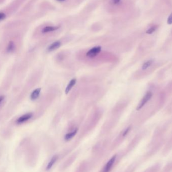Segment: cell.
I'll return each mask as SVG.
<instances>
[{
	"label": "cell",
	"mask_w": 172,
	"mask_h": 172,
	"mask_svg": "<svg viewBox=\"0 0 172 172\" xmlns=\"http://www.w3.org/2000/svg\"><path fill=\"white\" fill-rule=\"evenodd\" d=\"M58 155H55V156H53L52 158L50 159V160L47 165V168H46L47 170H50L53 167V165L55 164L56 162L58 160Z\"/></svg>",
	"instance_id": "obj_6"
},
{
	"label": "cell",
	"mask_w": 172,
	"mask_h": 172,
	"mask_svg": "<svg viewBox=\"0 0 172 172\" xmlns=\"http://www.w3.org/2000/svg\"><path fill=\"white\" fill-rule=\"evenodd\" d=\"M78 132V129H74V130L71 131V133H69L65 136V139L66 141H69L72 139L74 136H76L77 133Z\"/></svg>",
	"instance_id": "obj_11"
},
{
	"label": "cell",
	"mask_w": 172,
	"mask_h": 172,
	"mask_svg": "<svg viewBox=\"0 0 172 172\" xmlns=\"http://www.w3.org/2000/svg\"><path fill=\"white\" fill-rule=\"evenodd\" d=\"M40 91H41V88H37V89L34 90L30 95L31 100L32 101H34L35 100L37 99L38 98V97L39 96Z\"/></svg>",
	"instance_id": "obj_8"
},
{
	"label": "cell",
	"mask_w": 172,
	"mask_h": 172,
	"mask_svg": "<svg viewBox=\"0 0 172 172\" xmlns=\"http://www.w3.org/2000/svg\"><path fill=\"white\" fill-rule=\"evenodd\" d=\"M117 156V155H115L112 156L108 161L107 163L105 165L104 167L103 168L101 172H110L112 170L113 168L114 167V165L116 162Z\"/></svg>",
	"instance_id": "obj_2"
},
{
	"label": "cell",
	"mask_w": 172,
	"mask_h": 172,
	"mask_svg": "<svg viewBox=\"0 0 172 172\" xmlns=\"http://www.w3.org/2000/svg\"><path fill=\"white\" fill-rule=\"evenodd\" d=\"M112 1L114 4H117L119 3L121 0H112Z\"/></svg>",
	"instance_id": "obj_18"
},
{
	"label": "cell",
	"mask_w": 172,
	"mask_h": 172,
	"mask_svg": "<svg viewBox=\"0 0 172 172\" xmlns=\"http://www.w3.org/2000/svg\"><path fill=\"white\" fill-rule=\"evenodd\" d=\"M76 156L75 155H74L73 156H71L69 159H68L66 160V162H65V164H63V168L66 169V168H68V167H69L70 165H71V164L73 163V162L74 161V160L76 159Z\"/></svg>",
	"instance_id": "obj_10"
},
{
	"label": "cell",
	"mask_w": 172,
	"mask_h": 172,
	"mask_svg": "<svg viewBox=\"0 0 172 172\" xmlns=\"http://www.w3.org/2000/svg\"><path fill=\"white\" fill-rule=\"evenodd\" d=\"M101 47H95L88 51V52L87 53V56L89 58H93L95 57L96 55H97L98 53H99L101 51Z\"/></svg>",
	"instance_id": "obj_4"
},
{
	"label": "cell",
	"mask_w": 172,
	"mask_h": 172,
	"mask_svg": "<svg viewBox=\"0 0 172 172\" xmlns=\"http://www.w3.org/2000/svg\"><path fill=\"white\" fill-rule=\"evenodd\" d=\"M168 24H172V13L171 14V15H170V16L169 17V18L168 19L167 21Z\"/></svg>",
	"instance_id": "obj_17"
},
{
	"label": "cell",
	"mask_w": 172,
	"mask_h": 172,
	"mask_svg": "<svg viewBox=\"0 0 172 172\" xmlns=\"http://www.w3.org/2000/svg\"><path fill=\"white\" fill-rule=\"evenodd\" d=\"M15 47H16V45H15V42L14 41L11 40L8 43L7 47H6V51L8 53H12L15 50Z\"/></svg>",
	"instance_id": "obj_7"
},
{
	"label": "cell",
	"mask_w": 172,
	"mask_h": 172,
	"mask_svg": "<svg viewBox=\"0 0 172 172\" xmlns=\"http://www.w3.org/2000/svg\"><path fill=\"white\" fill-rule=\"evenodd\" d=\"M61 42L60 41H57V42H53L51 45H50V47H48V51H53V50L58 49L61 46Z\"/></svg>",
	"instance_id": "obj_9"
},
{
	"label": "cell",
	"mask_w": 172,
	"mask_h": 172,
	"mask_svg": "<svg viewBox=\"0 0 172 172\" xmlns=\"http://www.w3.org/2000/svg\"><path fill=\"white\" fill-rule=\"evenodd\" d=\"M130 130V127H128L127 129H125V130H124V132H123V133L122 137H125V136H127L128 133H129Z\"/></svg>",
	"instance_id": "obj_16"
},
{
	"label": "cell",
	"mask_w": 172,
	"mask_h": 172,
	"mask_svg": "<svg viewBox=\"0 0 172 172\" xmlns=\"http://www.w3.org/2000/svg\"><path fill=\"white\" fill-rule=\"evenodd\" d=\"M4 99V97L3 96H0V103Z\"/></svg>",
	"instance_id": "obj_19"
},
{
	"label": "cell",
	"mask_w": 172,
	"mask_h": 172,
	"mask_svg": "<svg viewBox=\"0 0 172 172\" xmlns=\"http://www.w3.org/2000/svg\"><path fill=\"white\" fill-rule=\"evenodd\" d=\"M60 28L59 26H47L45 27L42 30V32L43 33H47L50 32L54 31L55 30H58Z\"/></svg>",
	"instance_id": "obj_13"
},
{
	"label": "cell",
	"mask_w": 172,
	"mask_h": 172,
	"mask_svg": "<svg viewBox=\"0 0 172 172\" xmlns=\"http://www.w3.org/2000/svg\"><path fill=\"white\" fill-rule=\"evenodd\" d=\"M5 0H0V4H2L3 2H4Z\"/></svg>",
	"instance_id": "obj_20"
},
{
	"label": "cell",
	"mask_w": 172,
	"mask_h": 172,
	"mask_svg": "<svg viewBox=\"0 0 172 172\" xmlns=\"http://www.w3.org/2000/svg\"><path fill=\"white\" fill-rule=\"evenodd\" d=\"M152 63H153V61L152 60H148L146 63H144V65H142V70H146L149 67H150L151 65H152Z\"/></svg>",
	"instance_id": "obj_14"
},
{
	"label": "cell",
	"mask_w": 172,
	"mask_h": 172,
	"mask_svg": "<svg viewBox=\"0 0 172 172\" xmlns=\"http://www.w3.org/2000/svg\"><path fill=\"white\" fill-rule=\"evenodd\" d=\"M25 0H14L5 8L0 10V22L13 15L21 7Z\"/></svg>",
	"instance_id": "obj_1"
},
{
	"label": "cell",
	"mask_w": 172,
	"mask_h": 172,
	"mask_svg": "<svg viewBox=\"0 0 172 172\" xmlns=\"http://www.w3.org/2000/svg\"><path fill=\"white\" fill-rule=\"evenodd\" d=\"M157 26H154L152 27L151 28H149V30H147L146 32V33L147 34H152V33H154V32L156 31V29H157Z\"/></svg>",
	"instance_id": "obj_15"
},
{
	"label": "cell",
	"mask_w": 172,
	"mask_h": 172,
	"mask_svg": "<svg viewBox=\"0 0 172 172\" xmlns=\"http://www.w3.org/2000/svg\"><path fill=\"white\" fill-rule=\"evenodd\" d=\"M76 79H73L70 82V83L68 84V86L66 87V90H65V93L66 94H68V93L70 92L71 88H73V87L74 86V85L76 84Z\"/></svg>",
	"instance_id": "obj_12"
},
{
	"label": "cell",
	"mask_w": 172,
	"mask_h": 172,
	"mask_svg": "<svg viewBox=\"0 0 172 172\" xmlns=\"http://www.w3.org/2000/svg\"><path fill=\"white\" fill-rule=\"evenodd\" d=\"M59 1H65V0H58Z\"/></svg>",
	"instance_id": "obj_21"
},
{
	"label": "cell",
	"mask_w": 172,
	"mask_h": 172,
	"mask_svg": "<svg viewBox=\"0 0 172 172\" xmlns=\"http://www.w3.org/2000/svg\"><path fill=\"white\" fill-rule=\"evenodd\" d=\"M152 96V94L151 92H148L147 93H146V94L144 95L141 102H139V104L138 105V106H137L136 110L138 111L141 110L151 99Z\"/></svg>",
	"instance_id": "obj_3"
},
{
	"label": "cell",
	"mask_w": 172,
	"mask_h": 172,
	"mask_svg": "<svg viewBox=\"0 0 172 172\" xmlns=\"http://www.w3.org/2000/svg\"><path fill=\"white\" fill-rule=\"evenodd\" d=\"M33 114L31 113H29L26 114H24L22 116H20L17 120L16 122L17 124H22L23 123L26 122L32 117Z\"/></svg>",
	"instance_id": "obj_5"
}]
</instances>
